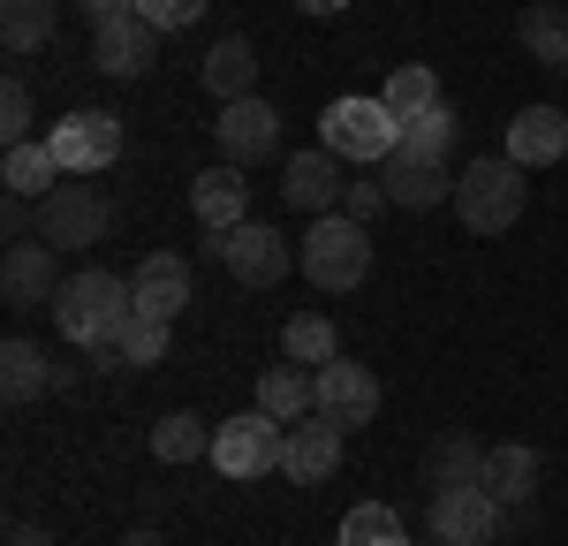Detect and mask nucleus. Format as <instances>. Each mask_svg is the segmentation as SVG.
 I'll list each match as a JSON object with an SVG mask.
<instances>
[{"label": "nucleus", "instance_id": "423d86ee", "mask_svg": "<svg viewBox=\"0 0 568 546\" xmlns=\"http://www.w3.org/2000/svg\"><path fill=\"white\" fill-rule=\"evenodd\" d=\"M39 221H45V243H53V251H91V243L114 228V205H106L84 175H69L53 198H39Z\"/></svg>", "mask_w": 568, "mask_h": 546}, {"label": "nucleus", "instance_id": "6ab92c4d", "mask_svg": "<svg viewBox=\"0 0 568 546\" xmlns=\"http://www.w3.org/2000/svg\"><path fill=\"white\" fill-rule=\"evenodd\" d=\"M568 152V114L561 107H524L516 122H508V160L516 168H554Z\"/></svg>", "mask_w": 568, "mask_h": 546}, {"label": "nucleus", "instance_id": "7c9ffc66", "mask_svg": "<svg viewBox=\"0 0 568 546\" xmlns=\"http://www.w3.org/2000/svg\"><path fill=\"white\" fill-rule=\"evenodd\" d=\"M379 99L394 107V122H417L425 107H439V77L425 69V61H409V69H394V77H387V91H379Z\"/></svg>", "mask_w": 568, "mask_h": 546}, {"label": "nucleus", "instance_id": "7ed1b4c3", "mask_svg": "<svg viewBox=\"0 0 568 546\" xmlns=\"http://www.w3.org/2000/svg\"><path fill=\"white\" fill-rule=\"evenodd\" d=\"M318 144L342 152L349 168H387L394 144H402V122H394L387 99H334L318 114Z\"/></svg>", "mask_w": 568, "mask_h": 546}, {"label": "nucleus", "instance_id": "0eeeda50", "mask_svg": "<svg viewBox=\"0 0 568 546\" xmlns=\"http://www.w3.org/2000/svg\"><path fill=\"white\" fill-rule=\"evenodd\" d=\"M53 160H61V175H99V168H114L122 160V122L106 114V107H77V114H61L53 122Z\"/></svg>", "mask_w": 568, "mask_h": 546}, {"label": "nucleus", "instance_id": "4be33fe9", "mask_svg": "<svg viewBox=\"0 0 568 546\" xmlns=\"http://www.w3.org/2000/svg\"><path fill=\"white\" fill-rule=\"evenodd\" d=\"M0 182H8V198H53L61 190V160H53V144H8L0 152Z\"/></svg>", "mask_w": 568, "mask_h": 546}, {"label": "nucleus", "instance_id": "f257e3e1", "mask_svg": "<svg viewBox=\"0 0 568 546\" xmlns=\"http://www.w3.org/2000/svg\"><path fill=\"white\" fill-rule=\"evenodd\" d=\"M130 318H136L130 273H69V281H61V296H53V326H61L77 350L114 342Z\"/></svg>", "mask_w": 568, "mask_h": 546}, {"label": "nucleus", "instance_id": "e433bc0d", "mask_svg": "<svg viewBox=\"0 0 568 546\" xmlns=\"http://www.w3.org/2000/svg\"><path fill=\"white\" fill-rule=\"evenodd\" d=\"M8 546H53L45 524H8Z\"/></svg>", "mask_w": 568, "mask_h": 546}, {"label": "nucleus", "instance_id": "9d476101", "mask_svg": "<svg viewBox=\"0 0 568 546\" xmlns=\"http://www.w3.org/2000/svg\"><path fill=\"white\" fill-rule=\"evenodd\" d=\"M425 524H433L439 546H493V532H500V501L485 494V486H439Z\"/></svg>", "mask_w": 568, "mask_h": 546}, {"label": "nucleus", "instance_id": "bb28decb", "mask_svg": "<svg viewBox=\"0 0 568 546\" xmlns=\"http://www.w3.org/2000/svg\"><path fill=\"white\" fill-rule=\"evenodd\" d=\"M53 39V0H0V46L8 53H39Z\"/></svg>", "mask_w": 568, "mask_h": 546}, {"label": "nucleus", "instance_id": "b1692460", "mask_svg": "<svg viewBox=\"0 0 568 546\" xmlns=\"http://www.w3.org/2000/svg\"><path fill=\"white\" fill-rule=\"evenodd\" d=\"M251 84H258V53H251V39H220L213 53H205V91H220V107H227V99H243Z\"/></svg>", "mask_w": 568, "mask_h": 546}, {"label": "nucleus", "instance_id": "412c9836", "mask_svg": "<svg viewBox=\"0 0 568 546\" xmlns=\"http://www.w3.org/2000/svg\"><path fill=\"white\" fill-rule=\"evenodd\" d=\"M478 486L500 508H516V501L538 494V448H524V441H500V448H485V471H478Z\"/></svg>", "mask_w": 568, "mask_h": 546}, {"label": "nucleus", "instance_id": "a878e982", "mask_svg": "<svg viewBox=\"0 0 568 546\" xmlns=\"http://www.w3.org/2000/svg\"><path fill=\"white\" fill-rule=\"evenodd\" d=\"M425 471H433V494H439V486H478L485 448L470 441V433H439L433 455H425Z\"/></svg>", "mask_w": 568, "mask_h": 546}, {"label": "nucleus", "instance_id": "473e14b6", "mask_svg": "<svg viewBox=\"0 0 568 546\" xmlns=\"http://www.w3.org/2000/svg\"><path fill=\"white\" fill-rule=\"evenodd\" d=\"M114 350H122V364H160L168 350H175V318H144L136 312L122 334H114Z\"/></svg>", "mask_w": 568, "mask_h": 546}, {"label": "nucleus", "instance_id": "1a4fd4ad", "mask_svg": "<svg viewBox=\"0 0 568 546\" xmlns=\"http://www.w3.org/2000/svg\"><path fill=\"white\" fill-rule=\"evenodd\" d=\"M311 387H318V417H334V425H349V433L379 417V372H372V364L334 357V364L311 372Z\"/></svg>", "mask_w": 568, "mask_h": 546}, {"label": "nucleus", "instance_id": "c9c22d12", "mask_svg": "<svg viewBox=\"0 0 568 546\" xmlns=\"http://www.w3.org/2000/svg\"><path fill=\"white\" fill-rule=\"evenodd\" d=\"M342 205H349V221H372V213L394 205V198H387V182H349V198H342Z\"/></svg>", "mask_w": 568, "mask_h": 546}, {"label": "nucleus", "instance_id": "dca6fc26", "mask_svg": "<svg viewBox=\"0 0 568 546\" xmlns=\"http://www.w3.org/2000/svg\"><path fill=\"white\" fill-rule=\"evenodd\" d=\"M281 198L296 205V213H334L342 198H349V182H342V152H296L288 160V175H281Z\"/></svg>", "mask_w": 568, "mask_h": 546}, {"label": "nucleus", "instance_id": "20e7f679", "mask_svg": "<svg viewBox=\"0 0 568 546\" xmlns=\"http://www.w3.org/2000/svg\"><path fill=\"white\" fill-rule=\"evenodd\" d=\"M364 273H372V235H364V221L318 213V221L304 228V281L326 289V296H342V289L364 281Z\"/></svg>", "mask_w": 568, "mask_h": 546}, {"label": "nucleus", "instance_id": "4468645a", "mask_svg": "<svg viewBox=\"0 0 568 546\" xmlns=\"http://www.w3.org/2000/svg\"><path fill=\"white\" fill-rule=\"evenodd\" d=\"M342 441H349V425H334V417H304V425H288V455H281V471H288L296 486H326V478L342 471Z\"/></svg>", "mask_w": 568, "mask_h": 546}, {"label": "nucleus", "instance_id": "a211bd4d", "mask_svg": "<svg viewBox=\"0 0 568 546\" xmlns=\"http://www.w3.org/2000/svg\"><path fill=\"white\" fill-rule=\"evenodd\" d=\"M190 213L205 228H243V213H251V182H243V168L235 160H220V168H205V175L190 182Z\"/></svg>", "mask_w": 568, "mask_h": 546}, {"label": "nucleus", "instance_id": "393cba45", "mask_svg": "<svg viewBox=\"0 0 568 546\" xmlns=\"http://www.w3.org/2000/svg\"><path fill=\"white\" fill-rule=\"evenodd\" d=\"M281 350H288V364H304V372H318V364H334V357H342V342H334V318L296 312L288 326H281Z\"/></svg>", "mask_w": 568, "mask_h": 546}, {"label": "nucleus", "instance_id": "4c0bfd02", "mask_svg": "<svg viewBox=\"0 0 568 546\" xmlns=\"http://www.w3.org/2000/svg\"><path fill=\"white\" fill-rule=\"evenodd\" d=\"M91 23H114V16H136V0H84Z\"/></svg>", "mask_w": 568, "mask_h": 546}, {"label": "nucleus", "instance_id": "9b49d317", "mask_svg": "<svg viewBox=\"0 0 568 546\" xmlns=\"http://www.w3.org/2000/svg\"><path fill=\"white\" fill-rule=\"evenodd\" d=\"M220 266L235 273L243 289H273V281L288 273V235H281V228H265V221L227 228V235H220Z\"/></svg>", "mask_w": 568, "mask_h": 546}, {"label": "nucleus", "instance_id": "ddd939ff", "mask_svg": "<svg viewBox=\"0 0 568 546\" xmlns=\"http://www.w3.org/2000/svg\"><path fill=\"white\" fill-rule=\"evenodd\" d=\"M379 182H387V198L402 205V213H433V205H447V198H455V175H447V160L402 152V144H394L387 168H379Z\"/></svg>", "mask_w": 568, "mask_h": 546}, {"label": "nucleus", "instance_id": "f03ea898", "mask_svg": "<svg viewBox=\"0 0 568 546\" xmlns=\"http://www.w3.org/2000/svg\"><path fill=\"white\" fill-rule=\"evenodd\" d=\"M516 213H524V168L508 152H485L455 175V221L470 235H500V228H516Z\"/></svg>", "mask_w": 568, "mask_h": 546}, {"label": "nucleus", "instance_id": "2f4dec72", "mask_svg": "<svg viewBox=\"0 0 568 546\" xmlns=\"http://www.w3.org/2000/svg\"><path fill=\"white\" fill-rule=\"evenodd\" d=\"M455 136H463V122H455V107L439 99V107H425V114H417V122H402V152L447 160V152H455Z\"/></svg>", "mask_w": 568, "mask_h": 546}, {"label": "nucleus", "instance_id": "c85d7f7f", "mask_svg": "<svg viewBox=\"0 0 568 546\" xmlns=\"http://www.w3.org/2000/svg\"><path fill=\"white\" fill-rule=\"evenodd\" d=\"M524 46H530V61H546V69H561L568 61V8H554V0H538V8H524Z\"/></svg>", "mask_w": 568, "mask_h": 546}, {"label": "nucleus", "instance_id": "f3484780", "mask_svg": "<svg viewBox=\"0 0 568 546\" xmlns=\"http://www.w3.org/2000/svg\"><path fill=\"white\" fill-rule=\"evenodd\" d=\"M130 296H136V312H144V318H182V304H190V259L152 251V259L130 273Z\"/></svg>", "mask_w": 568, "mask_h": 546}, {"label": "nucleus", "instance_id": "2eb2a0df", "mask_svg": "<svg viewBox=\"0 0 568 546\" xmlns=\"http://www.w3.org/2000/svg\"><path fill=\"white\" fill-rule=\"evenodd\" d=\"M91 61L106 77H144L160 61V31L144 16H114V23H91Z\"/></svg>", "mask_w": 568, "mask_h": 546}, {"label": "nucleus", "instance_id": "f704fd0d", "mask_svg": "<svg viewBox=\"0 0 568 546\" xmlns=\"http://www.w3.org/2000/svg\"><path fill=\"white\" fill-rule=\"evenodd\" d=\"M205 8H213V0H136V16H144L152 31H190Z\"/></svg>", "mask_w": 568, "mask_h": 546}, {"label": "nucleus", "instance_id": "cd10ccee", "mask_svg": "<svg viewBox=\"0 0 568 546\" xmlns=\"http://www.w3.org/2000/svg\"><path fill=\"white\" fill-rule=\"evenodd\" d=\"M152 455H160V463H197V455H213V433H205V417H190V410H168V417L152 425Z\"/></svg>", "mask_w": 568, "mask_h": 546}, {"label": "nucleus", "instance_id": "72a5a7b5", "mask_svg": "<svg viewBox=\"0 0 568 546\" xmlns=\"http://www.w3.org/2000/svg\"><path fill=\"white\" fill-rule=\"evenodd\" d=\"M0 136H8V144H23V136H31V84H23V77H8V84H0Z\"/></svg>", "mask_w": 568, "mask_h": 546}, {"label": "nucleus", "instance_id": "39448f33", "mask_svg": "<svg viewBox=\"0 0 568 546\" xmlns=\"http://www.w3.org/2000/svg\"><path fill=\"white\" fill-rule=\"evenodd\" d=\"M281 455H288V425L281 417H265V410H243V417H227L213 433V463L220 478H265V471H281Z\"/></svg>", "mask_w": 568, "mask_h": 546}, {"label": "nucleus", "instance_id": "58836bf2", "mask_svg": "<svg viewBox=\"0 0 568 546\" xmlns=\"http://www.w3.org/2000/svg\"><path fill=\"white\" fill-rule=\"evenodd\" d=\"M296 8H304V16H342L349 0H296Z\"/></svg>", "mask_w": 568, "mask_h": 546}, {"label": "nucleus", "instance_id": "6e6552de", "mask_svg": "<svg viewBox=\"0 0 568 546\" xmlns=\"http://www.w3.org/2000/svg\"><path fill=\"white\" fill-rule=\"evenodd\" d=\"M213 136H220V152H227L235 168H258V160L281 152V114H273V99L243 91V99H227V107H220Z\"/></svg>", "mask_w": 568, "mask_h": 546}, {"label": "nucleus", "instance_id": "a19ab883", "mask_svg": "<svg viewBox=\"0 0 568 546\" xmlns=\"http://www.w3.org/2000/svg\"><path fill=\"white\" fill-rule=\"evenodd\" d=\"M433 546H439V539H433Z\"/></svg>", "mask_w": 568, "mask_h": 546}, {"label": "nucleus", "instance_id": "ea45409f", "mask_svg": "<svg viewBox=\"0 0 568 546\" xmlns=\"http://www.w3.org/2000/svg\"><path fill=\"white\" fill-rule=\"evenodd\" d=\"M122 546H168V539H160V532H130Z\"/></svg>", "mask_w": 568, "mask_h": 546}, {"label": "nucleus", "instance_id": "aec40b11", "mask_svg": "<svg viewBox=\"0 0 568 546\" xmlns=\"http://www.w3.org/2000/svg\"><path fill=\"white\" fill-rule=\"evenodd\" d=\"M45 387H61V364L45 357L39 342L8 334V342H0V395H8V403H39Z\"/></svg>", "mask_w": 568, "mask_h": 546}, {"label": "nucleus", "instance_id": "5701e85b", "mask_svg": "<svg viewBox=\"0 0 568 546\" xmlns=\"http://www.w3.org/2000/svg\"><path fill=\"white\" fill-rule=\"evenodd\" d=\"M258 410H265V417H281V425H304L311 410H318V387H311V372L281 357V364H273V372L258 380Z\"/></svg>", "mask_w": 568, "mask_h": 546}, {"label": "nucleus", "instance_id": "c756f323", "mask_svg": "<svg viewBox=\"0 0 568 546\" xmlns=\"http://www.w3.org/2000/svg\"><path fill=\"white\" fill-rule=\"evenodd\" d=\"M342 546H409V532H402V516L387 501H356L342 516Z\"/></svg>", "mask_w": 568, "mask_h": 546}, {"label": "nucleus", "instance_id": "f8f14e48", "mask_svg": "<svg viewBox=\"0 0 568 546\" xmlns=\"http://www.w3.org/2000/svg\"><path fill=\"white\" fill-rule=\"evenodd\" d=\"M0 296L16 304V312H31L45 296H61V251L53 243H8V259H0Z\"/></svg>", "mask_w": 568, "mask_h": 546}]
</instances>
